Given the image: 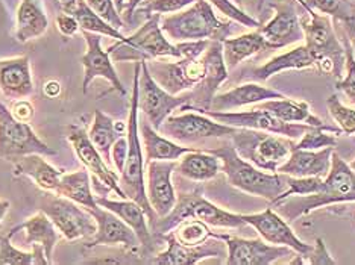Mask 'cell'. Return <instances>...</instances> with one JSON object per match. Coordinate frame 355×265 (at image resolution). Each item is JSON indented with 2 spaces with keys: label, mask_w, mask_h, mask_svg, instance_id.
Instances as JSON below:
<instances>
[{
  "label": "cell",
  "mask_w": 355,
  "mask_h": 265,
  "mask_svg": "<svg viewBox=\"0 0 355 265\" xmlns=\"http://www.w3.org/2000/svg\"><path fill=\"white\" fill-rule=\"evenodd\" d=\"M355 202V172L349 164L345 163L342 156L333 152L331 168L327 178H324V188L316 194L310 196H292L273 206L277 212L284 217L287 221H295L300 217L309 215L313 211L337 203Z\"/></svg>",
  "instance_id": "obj_1"
},
{
  "label": "cell",
  "mask_w": 355,
  "mask_h": 265,
  "mask_svg": "<svg viewBox=\"0 0 355 265\" xmlns=\"http://www.w3.org/2000/svg\"><path fill=\"white\" fill-rule=\"evenodd\" d=\"M141 70V61L135 62L134 68V82H132V95L131 107H129L128 117V156L122 174H120V187H122L125 196L139 203L149 219V226L158 217L148 200L146 194V182H144V156L140 138V126H139V77Z\"/></svg>",
  "instance_id": "obj_2"
},
{
  "label": "cell",
  "mask_w": 355,
  "mask_h": 265,
  "mask_svg": "<svg viewBox=\"0 0 355 265\" xmlns=\"http://www.w3.org/2000/svg\"><path fill=\"white\" fill-rule=\"evenodd\" d=\"M220 159L222 173L227 176L231 187L249 196L263 197L273 202L287 187V174L264 172L252 163L241 158L231 143L208 150Z\"/></svg>",
  "instance_id": "obj_3"
},
{
  "label": "cell",
  "mask_w": 355,
  "mask_h": 265,
  "mask_svg": "<svg viewBox=\"0 0 355 265\" xmlns=\"http://www.w3.org/2000/svg\"><path fill=\"white\" fill-rule=\"evenodd\" d=\"M159 26L164 35L172 42H223L231 32V21H222L214 14L213 5L208 0H196L187 10L161 17Z\"/></svg>",
  "instance_id": "obj_4"
},
{
  "label": "cell",
  "mask_w": 355,
  "mask_h": 265,
  "mask_svg": "<svg viewBox=\"0 0 355 265\" xmlns=\"http://www.w3.org/2000/svg\"><path fill=\"white\" fill-rule=\"evenodd\" d=\"M185 219H198L207 223L208 226L225 229H240L248 226L243 220V214L222 210V208L211 203L208 199L204 197L202 188H196L191 192L178 194L173 210L163 217V219H157L153 221L150 224V230L158 239H164V235Z\"/></svg>",
  "instance_id": "obj_5"
},
{
  "label": "cell",
  "mask_w": 355,
  "mask_h": 265,
  "mask_svg": "<svg viewBox=\"0 0 355 265\" xmlns=\"http://www.w3.org/2000/svg\"><path fill=\"white\" fill-rule=\"evenodd\" d=\"M310 20H301L304 29L305 46L314 60V67L320 73L334 76L337 80L342 77L346 62V53L342 39L337 37L333 23L325 14L305 8Z\"/></svg>",
  "instance_id": "obj_6"
},
{
  "label": "cell",
  "mask_w": 355,
  "mask_h": 265,
  "mask_svg": "<svg viewBox=\"0 0 355 265\" xmlns=\"http://www.w3.org/2000/svg\"><path fill=\"white\" fill-rule=\"evenodd\" d=\"M161 15L155 14L149 17L137 29L131 37H126L123 42H117L108 47L112 62H140L159 58H182L176 44H172L166 38L163 29L159 26Z\"/></svg>",
  "instance_id": "obj_7"
},
{
  "label": "cell",
  "mask_w": 355,
  "mask_h": 265,
  "mask_svg": "<svg viewBox=\"0 0 355 265\" xmlns=\"http://www.w3.org/2000/svg\"><path fill=\"white\" fill-rule=\"evenodd\" d=\"M237 154L264 172L278 173V167L292 154L296 143L287 136L255 129H237L231 136Z\"/></svg>",
  "instance_id": "obj_8"
},
{
  "label": "cell",
  "mask_w": 355,
  "mask_h": 265,
  "mask_svg": "<svg viewBox=\"0 0 355 265\" xmlns=\"http://www.w3.org/2000/svg\"><path fill=\"white\" fill-rule=\"evenodd\" d=\"M67 141L73 149L79 163L92 174V187L98 197H107L112 191L120 199H128L122 187H120V174L102 158L99 150L88 138V132H85L84 127L76 125L69 126Z\"/></svg>",
  "instance_id": "obj_9"
},
{
  "label": "cell",
  "mask_w": 355,
  "mask_h": 265,
  "mask_svg": "<svg viewBox=\"0 0 355 265\" xmlns=\"http://www.w3.org/2000/svg\"><path fill=\"white\" fill-rule=\"evenodd\" d=\"M32 154L55 156L58 152L47 146L28 123L14 118L11 109L0 102V159L14 164Z\"/></svg>",
  "instance_id": "obj_10"
},
{
  "label": "cell",
  "mask_w": 355,
  "mask_h": 265,
  "mask_svg": "<svg viewBox=\"0 0 355 265\" xmlns=\"http://www.w3.org/2000/svg\"><path fill=\"white\" fill-rule=\"evenodd\" d=\"M40 211L49 217L61 237L67 241L93 238L98 230L94 219L84 206L55 192L44 191L40 199Z\"/></svg>",
  "instance_id": "obj_11"
},
{
  "label": "cell",
  "mask_w": 355,
  "mask_h": 265,
  "mask_svg": "<svg viewBox=\"0 0 355 265\" xmlns=\"http://www.w3.org/2000/svg\"><path fill=\"white\" fill-rule=\"evenodd\" d=\"M190 103V93L171 94L152 77L146 61H141L139 77V109L143 112L153 129H159L164 120L178 108Z\"/></svg>",
  "instance_id": "obj_12"
},
{
  "label": "cell",
  "mask_w": 355,
  "mask_h": 265,
  "mask_svg": "<svg viewBox=\"0 0 355 265\" xmlns=\"http://www.w3.org/2000/svg\"><path fill=\"white\" fill-rule=\"evenodd\" d=\"M239 127L223 125L202 112H185L181 116H168L158 132L176 143L189 144L207 138H225L237 132Z\"/></svg>",
  "instance_id": "obj_13"
},
{
  "label": "cell",
  "mask_w": 355,
  "mask_h": 265,
  "mask_svg": "<svg viewBox=\"0 0 355 265\" xmlns=\"http://www.w3.org/2000/svg\"><path fill=\"white\" fill-rule=\"evenodd\" d=\"M202 114L211 117L217 122L223 125L239 127V129H255V131H264L269 134H277L281 136H287L292 140H300L301 136L309 131V125L304 123H287L282 122L281 118L275 117L272 112L254 108L251 111H241V112H232V111H199Z\"/></svg>",
  "instance_id": "obj_14"
},
{
  "label": "cell",
  "mask_w": 355,
  "mask_h": 265,
  "mask_svg": "<svg viewBox=\"0 0 355 265\" xmlns=\"http://www.w3.org/2000/svg\"><path fill=\"white\" fill-rule=\"evenodd\" d=\"M152 77L171 94H182L198 86L205 77V61L199 58H178L164 61V58L146 61Z\"/></svg>",
  "instance_id": "obj_15"
},
{
  "label": "cell",
  "mask_w": 355,
  "mask_h": 265,
  "mask_svg": "<svg viewBox=\"0 0 355 265\" xmlns=\"http://www.w3.org/2000/svg\"><path fill=\"white\" fill-rule=\"evenodd\" d=\"M205 61V77L198 86L190 90V103L181 107L182 111H207L211 108L213 98L220 85L228 79V68L223 60L222 42H209L202 53Z\"/></svg>",
  "instance_id": "obj_16"
},
{
  "label": "cell",
  "mask_w": 355,
  "mask_h": 265,
  "mask_svg": "<svg viewBox=\"0 0 355 265\" xmlns=\"http://www.w3.org/2000/svg\"><path fill=\"white\" fill-rule=\"evenodd\" d=\"M296 2L297 0H269L268 2L275 11V15L268 25L260 26L258 30L269 44L270 51L282 49L304 39V29L300 14L296 11Z\"/></svg>",
  "instance_id": "obj_17"
},
{
  "label": "cell",
  "mask_w": 355,
  "mask_h": 265,
  "mask_svg": "<svg viewBox=\"0 0 355 265\" xmlns=\"http://www.w3.org/2000/svg\"><path fill=\"white\" fill-rule=\"evenodd\" d=\"M227 246L228 265H270L284 256L295 255L293 248L287 246H275L263 239H246L239 237L214 234Z\"/></svg>",
  "instance_id": "obj_18"
},
{
  "label": "cell",
  "mask_w": 355,
  "mask_h": 265,
  "mask_svg": "<svg viewBox=\"0 0 355 265\" xmlns=\"http://www.w3.org/2000/svg\"><path fill=\"white\" fill-rule=\"evenodd\" d=\"M243 220L248 226L254 228L260 237L270 244L287 246L293 248L296 253H301L305 259L313 250V246L297 238L293 229L288 226V221L272 208L258 214H243Z\"/></svg>",
  "instance_id": "obj_19"
},
{
  "label": "cell",
  "mask_w": 355,
  "mask_h": 265,
  "mask_svg": "<svg viewBox=\"0 0 355 265\" xmlns=\"http://www.w3.org/2000/svg\"><path fill=\"white\" fill-rule=\"evenodd\" d=\"M87 211L92 214L96 226H98L94 237L87 241V248H93L96 246H122L129 252H139V248H141L139 237L119 215L99 205L96 208H88Z\"/></svg>",
  "instance_id": "obj_20"
},
{
  "label": "cell",
  "mask_w": 355,
  "mask_h": 265,
  "mask_svg": "<svg viewBox=\"0 0 355 265\" xmlns=\"http://www.w3.org/2000/svg\"><path fill=\"white\" fill-rule=\"evenodd\" d=\"M84 32V39L87 43V52L84 53L80 62L85 68L84 71V82L83 90L87 93L88 86L94 79H105L111 85L112 90L119 91L122 95L126 94V88L123 86L122 80H120L117 71L112 64L111 55L108 51L102 49V38L99 34H93V32Z\"/></svg>",
  "instance_id": "obj_21"
},
{
  "label": "cell",
  "mask_w": 355,
  "mask_h": 265,
  "mask_svg": "<svg viewBox=\"0 0 355 265\" xmlns=\"http://www.w3.org/2000/svg\"><path fill=\"white\" fill-rule=\"evenodd\" d=\"M176 161H148V200L158 219L171 212L178 200L172 176L176 170Z\"/></svg>",
  "instance_id": "obj_22"
},
{
  "label": "cell",
  "mask_w": 355,
  "mask_h": 265,
  "mask_svg": "<svg viewBox=\"0 0 355 265\" xmlns=\"http://www.w3.org/2000/svg\"><path fill=\"white\" fill-rule=\"evenodd\" d=\"M166 250L155 255L149 261L158 265H195L208 258H222L227 255V246L219 238H209L208 241L198 246H185L178 243L171 235H164Z\"/></svg>",
  "instance_id": "obj_23"
},
{
  "label": "cell",
  "mask_w": 355,
  "mask_h": 265,
  "mask_svg": "<svg viewBox=\"0 0 355 265\" xmlns=\"http://www.w3.org/2000/svg\"><path fill=\"white\" fill-rule=\"evenodd\" d=\"M96 203L105 208V210L114 212L128 224L129 228H132V230L140 239L144 255L153 252V248L157 247V244L161 239H158L152 234L148 215L139 203L134 202L131 199L111 200L108 197H98V196H96Z\"/></svg>",
  "instance_id": "obj_24"
},
{
  "label": "cell",
  "mask_w": 355,
  "mask_h": 265,
  "mask_svg": "<svg viewBox=\"0 0 355 265\" xmlns=\"http://www.w3.org/2000/svg\"><path fill=\"white\" fill-rule=\"evenodd\" d=\"M0 93L6 99H28L35 93L28 56L0 60Z\"/></svg>",
  "instance_id": "obj_25"
},
{
  "label": "cell",
  "mask_w": 355,
  "mask_h": 265,
  "mask_svg": "<svg viewBox=\"0 0 355 265\" xmlns=\"http://www.w3.org/2000/svg\"><path fill=\"white\" fill-rule=\"evenodd\" d=\"M334 147L320 150L293 149L290 156L278 167V173L292 176V178H327L331 168Z\"/></svg>",
  "instance_id": "obj_26"
},
{
  "label": "cell",
  "mask_w": 355,
  "mask_h": 265,
  "mask_svg": "<svg viewBox=\"0 0 355 265\" xmlns=\"http://www.w3.org/2000/svg\"><path fill=\"white\" fill-rule=\"evenodd\" d=\"M286 95L273 90V88L260 85L257 82L241 84L234 86L227 93L216 94L211 102V111H232L241 107L252 105V103H261L273 99H284Z\"/></svg>",
  "instance_id": "obj_27"
},
{
  "label": "cell",
  "mask_w": 355,
  "mask_h": 265,
  "mask_svg": "<svg viewBox=\"0 0 355 265\" xmlns=\"http://www.w3.org/2000/svg\"><path fill=\"white\" fill-rule=\"evenodd\" d=\"M257 108L272 112L273 116L281 118L282 122L304 123V125H309L313 127H322V129L333 132L337 136L343 134L340 129H338V127L327 126L324 120L314 116L310 109L309 103L304 100H295L290 98L273 99V100H266L261 103H257Z\"/></svg>",
  "instance_id": "obj_28"
},
{
  "label": "cell",
  "mask_w": 355,
  "mask_h": 265,
  "mask_svg": "<svg viewBox=\"0 0 355 265\" xmlns=\"http://www.w3.org/2000/svg\"><path fill=\"white\" fill-rule=\"evenodd\" d=\"M25 232L26 235V244L28 246H35L40 244L43 246L46 258L49 261V264H52V255L56 244H58L61 234L58 232V229L55 228V224L52 223V220L47 217L43 211H40L37 214H34L26 221H23L21 224H17V226L12 228L10 230L11 238L17 234V232Z\"/></svg>",
  "instance_id": "obj_29"
},
{
  "label": "cell",
  "mask_w": 355,
  "mask_h": 265,
  "mask_svg": "<svg viewBox=\"0 0 355 265\" xmlns=\"http://www.w3.org/2000/svg\"><path fill=\"white\" fill-rule=\"evenodd\" d=\"M139 126L146 161H178L181 159L182 155L189 154L191 150H196V147L181 146V144L159 134L157 129H153L146 117L139 122Z\"/></svg>",
  "instance_id": "obj_30"
},
{
  "label": "cell",
  "mask_w": 355,
  "mask_h": 265,
  "mask_svg": "<svg viewBox=\"0 0 355 265\" xmlns=\"http://www.w3.org/2000/svg\"><path fill=\"white\" fill-rule=\"evenodd\" d=\"M62 173H64L62 168H56L51 165L44 159L43 155H38V154L26 155L20 158L17 163H14L15 178L26 176V178H29L38 188H42L43 191L55 192Z\"/></svg>",
  "instance_id": "obj_31"
},
{
  "label": "cell",
  "mask_w": 355,
  "mask_h": 265,
  "mask_svg": "<svg viewBox=\"0 0 355 265\" xmlns=\"http://www.w3.org/2000/svg\"><path fill=\"white\" fill-rule=\"evenodd\" d=\"M176 172L185 179L202 183L214 179L222 172V163L211 152L196 149L181 156Z\"/></svg>",
  "instance_id": "obj_32"
},
{
  "label": "cell",
  "mask_w": 355,
  "mask_h": 265,
  "mask_svg": "<svg viewBox=\"0 0 355 265\" xmlns=\"http://www.w3.org/2000/svg\"><path fill=\"white\" fill-rule=\"evenodd\" d=\"M314 67V60L311 53L306 49V46H297L295 49L288 51L275 58L264 62L263 66L257 67L251 71L249 77L257 80V82H266L273 75L281 73L286 70H309Z\"/></svg>",
  "instance_id": "obj_33"
},
{
  "label": "cell",
  "mask_w": 355,
  "mask_h": 265,
  "mask_svg": "<svg viewBox=\"0 0 355 265\" xmlns=\"http://www.w3.org/2000/svg\"><path fill=\"white\" fill-rule=\"evenodd\" d=\"M128 134V123L119 122V120L111 118L110 116L103 114L102 111L94 112V118L90 131H88V138L92 140L94 147L99 150L102 158L111 164V149L114 143Z\"/></svg>",
  "instance_id": "obj_34"
},
{
  "label": "cell",
  "mask_w": 355,
  "mask_h": 265,
  "mask_svg": "<svg viewBox=\"0 0 355 265\" xmlns=\"http://www.w3.org/2000/svg\"><path fill=\"white\" fill-rule=\"evenodd\" d=\"M223 47V60L227 64V68L234 70L240 62L251 58L255 53L261 51H268L269 44L266 43L264 37L260 34V30L249 32L234 38H227L222 42Z\"/></svg>",
  "instance_id": "obj_35"
},
{
  "label": "cell",
  "mask_w": 355,
  "mask_h": 265,
  "mask_svg": "<svg viewBox=\"0 0 355 265\" xmlns=\"http://www.w3.org/2000/svg\"><path fill=\"white\" fill-rule=\"evenodd\" d=\"M55 194L70 199L84 208H96V196L93 194L92 187V174L88 170H78L73 173L64 172L58 187L55 190Z\"/></svg>",
  "instance_id": "obj_36"
},
{
  "label": "cell",
  "mask_w": 355,
  "mask_h": 265,
  "mask_svg": "<svg viewBox=\"0 0 355 265\" xmlns=\"http://www.w3.org/2000/svg\"><path fill=\"white\" fill-rule=\"evenodd\" d=\"M49 28V20L34 0H21L17 8L15 38L19 43H28L42 37Z\"/></svg>",
  "instance_id": "obj_37"
},
{
  "label": "cell",
  "mask_w": 355,
  "mask_h": 265,
  "mask_svg": "<svg viewBox=\"0 0 355 265\" xmlns=\"http://www.w3.org/2000/svg\"><path fill=\"white\" fill-rule=\"evenodd\" d=\"M70 14L75 15V19L79 23V28L87 32H93V34L107 35L110 38H114L116 42H123L126 38L122 32L111 26L108 21H105L102 17H99L90 6L85 3V0H76L75 6L69 11Z\"/></svg>",
  "instance_id": "obj_38"
},
{
  "label": "cell",
  "mask_w": 355,
  "mask_h": 265,
  "mask_svg": "<svg viewBox=\"0 0 355 265\" xmlns=\"http://www.w3.org/2000/svg\"><path fill=\"white\" fill-rule=\"evenodd\" d=\"M0 265H49L43 246H32L31 252H23L11 244V237H0Z\"/></svg>",
  "instance_id": "obj_39"
},
{
  "label": "cell",
  "mask_w": 355,
  "mask_h": 265,
  "mask_svg": "<svg viewBox=\"0 0 355 265\" xmlns=\"http://www.w3.org/2000/svg\"><path fill=\"white\" fill-rule=\"evenodd\" d=\"M178 243L185 246H198L202 244L209 238L214 237V232L209 229L207 223L198 219H185L168 232Z\"/></svg>",
  "instance_id": "obj_40"
},
{
  "label": "cell",
  "mask_w": 355,
  "mask_h": 265,
  "mask_svg": "<svg viewBox=\"0 0 355 265\" xmlns=\"http://www.w3.org/2000/svg\"><path fill=\"white\" fill-rule=\"evenodd\" d=\"M304 8L331 15L336 21L355 17V2L352 0H297Z\"/></svg>",
  "instance_id": "obj_41"
},
{
  "label": "cell",
  "mask_w": 355,
  "mask_h": 265,
  "mask_svg": "<svg viewBox=\"0 0 355 265\" xmlns=\"http://www.w3.org/2000/svg\"><path fill=\"white\" fill-rule=\"evenodd\" d=\"M322 188H324V178H316V176H311V178H292V176H287V190L282 191L273 202H270V206L292 196L316 194V192L322 191Z\"/></svg>",
  "instance_id": "obj_42"
},
{
  "label": "cell",
  "mask_w": 355,
  "mask_h": 265,
  "mask_svg": "<svg viewBox=\"0 0 355 265\" xmlns=\"http://www.w3.org/2000/svg\"><path fill=\"white\" fill-rule=\"evenodd\" d=\"M327 108L338 125V129L348 136L355 135V109L345 107L337 94H331L327 99Z\"/></svg>",
  "instance_id": "obj_43"
},
{
  "label": "cell",
  "mask_w": 355,
  "mask_h": 265,
  "mask_svg": "<svg viewBox=\"0 0 355 265\" xmlns=\"http://www.w3.org/2000/svg\"><path fill=\"white\" fill-rule=\"evenodd\" d=\"M342 43L345 47V53H346V62H345V71L346 75L345 77H340L336 82V88L340 91L351 105H355V55L352 47L349 44L348 37L342 38Z\"/></svg>",
  "instance_id": "obj_44"
},
{
  "label": "cell",
  "mask_w": 355,
  "mask_h": 265,
  "mask_svg": "<svg viewBox=\"0 0 355 265\" xmlns=\"http://www.w3.org/2000/svg\"><path fill=\"white\" fill-rule=\"evenodd\" d=\"M337 146V135L322 129V127L310 126L300 141L296 143L295 149H305V150H320L325 147H336Z\"/></svg>",
  "instance_id": "obj_45"
},
{
  "label": "cell",
  "mask_w": 355,
  "mask_h": 265,
  "mask_svg": "<svg viewBox=\"0 0 355 265\" xmlns=\"http://www.w3.org/2000/svg\"><path fill=\"white\" fill-rule=\"evenodd\" d=\"M196 0H143V2L137 6L134 14H141L146 17L152 15H163V14H173L184 10V8L195 3Z\"/></svg>",
  "instance_id": "obj_46"
},
{
  "label": "cell",
  "mask_w": 355,
  "mask_h": 265,
  "mask_svg": "<svg viewBox=\"0 0 355 265\" xmlns=\"http://www.w3.org/2000/svg\"><path fill=\"white\" fill-rule=\"evenodd\" d=\"M209 3L213 6H216L217 10H219L222 14L227 15L231 20L240 23V25H243L246 28H252V29H258L261 26V23L252 19L251 15H248L241 8H239L236 3L231 2V0H208Z\"/></svg>",
  "instance_id": "obj_47"
},
{
  "label": "cell",
  "mask_w": 355,
  "mask_h": 265,
  "mask_svg": "<svg viewBox=\"0 0 355 265\" xmlns=\"http://www.w3.org/2000/svg\"><path fill=\"white\" fill-rule=\"evenodd\" d=\"M85 3L90 6L99 17H102L105 21H108L111 26H114L119 30L123 26V20L120 17V14L114 5V0H85Z\"/></svg>",
  "instance_id": "obj_48"
},
{
  "label": "cell",
  "mask_w": 355,
  "mask_h": 265,
  "mask_svg": "<svg viewBox=\"0 0 355 265\" xmlns=\"http://www.w3.org/2000/svg\"><path fill=\"white\" fill-rule=\"evenodd\" d=\"M128 156V136H120V138L114 143V146L111 149V164L114 165V170L122 174L125 163Z\"/></svg>",
  "instance_id": "obj_49"
},
{
  "label": "cell",
  "mask_w": 355,
  "mask_h": 265,
  "mask_svg": "<svg viewBox=\"0 0 355 265\" xmlns=\"http://www.w3.org/2000/svg\"><path fill=\"white\" fill-rule=\"evenodd\" d=\"M306 259H309V262L313 265L337 264L333 258H331V255L328 253L327 246L322 238L316 239V243H314V246H313V250L310 252L309 256H306Z\"/></svg>",
  "instance_id": "obj_50"
},
{
  "label": "cell",
  "mask_w": 355,
  "mask_h": 265,
  "mask_svg": "<svg viewBox=\"0 0 355 265\" xmlns=\"http://www.w3.org/2000/svg\"><path fill=\"white\" fill-rule=\"evenodd\" d=\"M56 26L64 37H73L79 30V23L73 14L64 11L56 15Z\"/></svg>",
  "instance_id": "obj_51"
},
{
  "label": "cell",
  "mask_w": 355,
  "mask_h": 265,
  "mask_svg": "<svg viewBox=\"0 0 355 265\" xmlns=\"http://www.w3.org/2000/svg\"><path fill=\"white\" fill-rule=\"evenodd\" d=\"M11 114L14 116V118H17L19 122L29 123L32 117H34V107H32L31 102H28L26 99L14 100L11 107Z\"/></svg>",
  "instance_id": "obj_52"
},
{
  "label": "cell",
  "mask_w": 355,
  "mask_h": 265,
  "mask_svg": "<svg viewBox=\"0 0 355 265\" xmlns=\"http://www.w3.org/2000/svg\"><path fill=\"white\" fill-rule=\"evenodd\" d=\"M340 23H342V30L345 32V35L348 37L349 44H351L354 55H355V17L342 20Z\"/></svg>",
  "instance_id": "obj_53"
},
{
  "label": "cell",
  "mask_w": 355,
  "mask_h": 265,
  "mask_svg": "<svg viewBox=\"0 0 355 265\" xmlns=\"http://www.w3.org/2000/svg\"><path fill=\"white\" fill-rule=\"evenodd\" d=\"M60 93H61V85L56 82V80H49V82L44 84V94L47 98L55 99L58 98Z\"/></svg>",
  "instance_id": "obj_54"
},
{
  "label": "cell",
  "mask_w": 355,
  "mask_h": 265,
  "mask_svg": "<svg viewBox=\"0 0 355 265\" xmlns=\"http://www.w3.org/2000/svg\"><path fill=\"white\" fill-rule=\"evenodd\" d=\"M143 0H126V6H125V17L126 20H131V17L134 15L137 6H139Z\"/></svg>",
  "instance_id": "obj_55"
},
{
  "label": "cell",
  "mask_w": 355,
  "mask_h": 265,
  "mask_svg": "<svg viewBox=\"0 0 355 265\" xmlns=\"http://www.w3.org/2000/svg\"><path fill=\"white\" fill-rule=\"evenodd\" d=\"M10 208H11V203L8 202V200L0 199V228H2L3 220H5L8 211H10Z\"/></svg>",
  "instance_id": "obj_56"
},
{
  "label": "cell",
  "mask_w": 355,
  "mask_h": 265,
  "mask_svg": "<svg viewBox=\"0 0 355 265\" xmlns=\"http://www.w3.org/2000/svg\"><path fill=\"white\" fill-rule=\"evenodd\" d=\"M60 3H61V6H62V10L69 12V11L71 10V8L75 6L76 0H60Z\"/></svg>",
  "instance_id": "obj_57"
},
{
  "label": "cell",
  "mask_w": 355,
  "mask_h": 265,
  "mask_svg": "<svg viewBox=\"0 0 355 265\" xmlns=\"http://www.w3.org/2000/svg\"><path fill=\"white\" fill-rule=\"evenodd\" d=\"M114 5H116V8H117L119 14H123L125 6H126V0H114Z\"/></svg>",
  "instance_id": "obj_58"
},
{
  "label": "cell",
  "mask_w": 355,
  "mask_h": 265,
  "mask_svg": "<svg viewBox=\"0 0 355 265\" xmlns=\"http://www.w3.org/2000/svg\"><path fill=\"white\" fill-rule=\"evenodd\" d=\"M231 2H234V3H236L239 8H241V6H243V0H231Z\"/></svg>",
  "instance_id": "obj_59"
},
{
  "label": "cell",
  "mask_w": 355,
  "mask_h": 265,
  "mask_svg": "<svg viewBox=\"0 0 355 265\" xmlns=\"http://www.w3.org/2000/svg\"><path fill=\"white\" fill-rule=\"evenodd\" d=\"M266 2H268V0H258V10H261L263 5H264Z\"/></svg>",
  "instance_id": "obj_60"
},
{
  "label": "cell",
  "mask_w": 355,
  "mask_h": 265,
  "mask_svg": "<svg viewBox=\"0 0 355 265\" xmlns=\"http://www.w3.org/2000/svg\"><path fill=\"white\" fill-rule=\"evenodd\" d=\"M349 167L352 168V172H355V159H354V161H352V163L349 164Z\"/></svg>",
  "instance_id": "obj_61"
},
{
  "label": "cell",
  "mask_w": 355,
  "mask_h": 265,
  "mask_svg": "<svg viewBox=\"0 0 355 265\" xmlns=\"http://www.w3.org/2000/svg\"><path fill=\"white\" fill-rule=\"evenodd\" d=\"M352 219L355 220V210H354V215H352Z\"/></svg>",
  "instance_id": "obj_62"
},
{
  "label": "cell",
  "mask_w": 355,
  "mask_h": 265,
  "mask_svg": "<svg viewBox=\"0 0 355 265\" xmlns=\"http://www.w3.org/2000/svg\"><path fill=\"white\" fill-rule=\"evenodd\" d=\"M352 2H355V0H352Z\"/></svg>",
  "instance_id": "obj_63"
}]
</instances>
